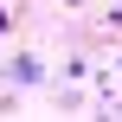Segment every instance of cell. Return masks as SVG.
Wrapping results in <instances>:
<instances>
[{
	"label": "cell",
	"instance_id": "obj_1",
	"mask_svg": "<svg viewBox=\"0 0 122 122\" xmlns=\"http://www.w3.org/2000/svg\"><path fill=\"white\" fill-rule=\"evenodd\" d=\"M13 84H39V58H13Z\"/></svg>",
	"mask_w": 122,
	"mask_h": 122
}]
</instances>
